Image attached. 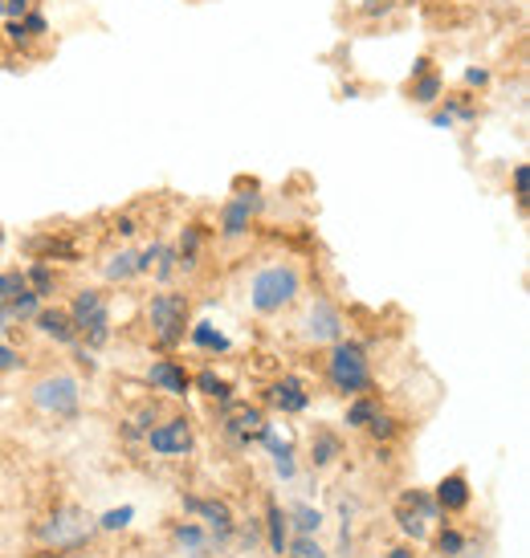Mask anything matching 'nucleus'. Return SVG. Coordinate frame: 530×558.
Instances as JSON below:
<instances>
[{"mask_svg": "<svg viewBox=\"0 0 530 558\" xmlns=\"http://www.w3.org/2000/svg\"><path fill=\"white\" fill-rule=\"evenodd\" d=\"M176 265H180V257H176V248L159 245L156 262H152V274H156L159 281H168V278H172V274H176Z\"/></svg>", "mask_w": 530, "mask_h": 558, "instance_id": "nucleus-28", "label": "nucleus"}, {"mask_svg": "<svg viewBox=\"0 0 530 558\" xmlns=\"http://www.w3.org/2000/svg\"><path fill=\"white\" fill-rule=\"evenodd\" d=\"M25 286H29L33 294L37 298H46V294H53V274H49V265L46 262H37L29 269V274H25Z\"/></svg>", "mask_w": 530, "mask_h": 558, "instance_id": "nucleus-22", "label": "nucleus"}, {"mask_svg": "<svg viewBox=\"0 0 530 558\" xmlns=\"http://www.w3.org/2000/svg\"><path fill=\"white\" fill-rule=\"evenodd\" d=\"M515 196L522 204H527V196H530V168H527V163H518V168H515Z\"/></svg>", "mask_w": 530, "mask_h": 558, "instance_id": "nucleus-35", "label": "nucleus"}, {"mask_svg": "<svg viewBox=\"0 0 530 558\" xmlns=\"http://www.w3.org/2000/svg\"><path fill=\"white\" fill-rule=\"evenodd\" d=\"M269 403H274L278 412H286V416H294V412H306L311 391H306V384H302L298 375H281L278 384L269 388Z\"/></svg>", "mask_w": 530, "mask_h": 558, "instance_id": "nucleus-12", "label": "nucleus"}, {"mask_svg": "<svg viewBox=\"0 0 530 558\" xmlns=\"http://www.w3.org/2000/svg\"><path fill=\"white\" fill-rule=\"evenodd\" d=\"M339 457V436L330 433H314V465H327Z\"/></svg>", "mask_w": 530, "mask_h": 558, "instance_id": "nucleus-26", "label": "nucleus"}, {"mask_svg": "<svg viewBox=\"0 0 530 558\" xmlns=\"http://www.w3.org/2000/svg\"><path fill=\"white\" fill-rule=\"evenodd\" d=\"M16 367H21V355H16L13 347L0 342V372H16Z\"/></svg>", "mask_w": 530, "mask_h": 558, "instance_id": "nucleus-40", "label": "nucleus"}, {"mask_svg": "<svg viewBox=\"0 0 530 558\" xmlns=\"http://www.w3.org/2000/svg\"><path fill=\"white\" fill-rule=\"evenodd\" d=\"M466 86H473V90H485V86H490V70H482V65H469Z\"/></svg>", "mask_w": 530, "mask_h": 558, "instance_id": "nucleus-36", "label": "nucleus"}, {"mask_svg": "<svg viewBox=\"0 0 530 558\" xmlns=\"http://www.w3.org/2000/svg\"><path fill=\"white\" fill-rule=\"evenodd\" d=\"M0 241H4V229H0Z\"/></svg>", "mask_w": 530, "mask_h": 558, "instance_id": "nucleus-46", "label": "nucleus"}, {"mask_svg": "<svg viewBox=\"0 0 530 558\" xmlns=\"http://www.w3.org/2000/svg\"><path fill=\"white\" fill-rule=\"evenodd\" d=\"M86 534H91V526L82 522L79 510L53 513V518H49V526L41 530V538H46V543H53V546H74V543H82Z\"/></svg>", "mask_w": 530, "mask_h": 558, "instance_id": "nucleus-11", "label": "nucleus"}, {"mask_svg": "<svg viewBox=\"0 0 530 558\" xmlns=\"http://www.w3.org/2000/svg\"><path fill=\"white\" fill-rule=\"evenodd\" d=\"M4 33H9V46H16V49H25L33 41L29 33H25V25H21V21H9V25H4Z\"/></svg>", "mask_w": 530, "mask_h": 558, "instance_id": "nucleus-34", "label": "nucleus"}, {"mask_svg": "<svg viewBox=\"0 0 530 558\" xmlns=\"http://www.w3.org/2000/svg\"><path fill=\"white\" fill-rule=\"evenodd\" d=\"M188 510L204 513V518H208L217 530H229V522H233V513H229V506H225V501H196V497H188Z\"/></svg>", "mask_w": 530, "mask_h": 558, "instance_id": "nucleus-20", "label": "nucleus"}, {"mask_svg": "<svg viewBox=\"0 0 530 558\" xmlns=\"http://www.w3.org/2000/svg\"><path fill=\"white\" fill-rule=\"evenodd\" d=\"M286 558H323V550H318V546H314L311 538H298L294 550H290Z\"/></svg>", "mask_w": 530, "mask_h": 558, "instance_id": "nucleus-38", "label": "nucleus"}, {"mask_svg": "<svg viewBox=\"0 0 530 558\" xmlns=\"http://www.w3.org/2000/svg\"><path fill=\"white\" fill-rule=\"evenodd\" d=\"M437 513L441 510H437V501H433V497H424V494H417V489H412V494L400 497V510H396V518H400V530H405V534H412V538H424V526H429Z\"/></svg>", "mask_w": 530, "mask_h": 558, "instance_id": "nucleus-6", "label": "nucleus"}, {"mask_svg": "<svg viewBox=\"0 0 530 558\" xmlns=\"http://www.w3.org/2000/svg\"><path fill=\"white\" fill-rule=\"evenodd\" d=\"M368 428H372L375 440H388V436L396 433V420H388V416H384V412H375V420H372V424H368Z\"/></svg>", "mask_w": 530, "mask_h": 558, "instance_id": "nucleus-31", "label": "nucleus"}, {"mask_svg": "<svg viewBox=\"0 0 530 558\" xmlns=\"http://www.w3.org/2000/svg\"><path fill=\"white\" fill-rule=\"evenodd\" d=\"M119 233H123V236L135 233V220H131V217H119Z\"/></svg>", "mask_w": 530, "mask_h": 558, "instance_id": "nucleus-43", "label": "nucleus"}, {"mask_svg": "<svg viewBox=\"0 0 530 558\" xmlns=\"http://www.w3.org/2000/svg\"><path fill=\"white\" fill-rule=\"evenodd\" d=\"M29 9H33V0H4V16H9V21H21Z\"/></svg>", "mask_w": 530, "mask_h": 558, "instance_id": "nucleus-39", "label": "nucleus"}, {"mask_svg": "<svg viewBox=\"0 0 530 558\" xmlns=\"http://www.w3.org/2000/svg\"><path fill=\"white\" fill-rule=\"evenodd\" d=\"M306 339L314 342H339L344 339V314L330 306L327 298H318L306 314Z\"/></svg>", "mask_w": 530, "mask_h": 558, "instance_id": "nucleus-7", "label": "nucleus"}, {"mask_svg": "<svg viewBox=\"0 0 530 558\" xmlns=\"http://www.w3.org/2000/svg\"><path fill=\"white\" fill-rule=\"evenodd\" d=\"M294 518H298V530H302V534H311V530H318V522H323V518H318V513H314L311 506H298Z\"/></svg>", "mask_w": 530, "mask_h": 558, "instance_id": "nucleus-33", "label": "nucleus"}, {"mask_svg": "<svg viewBox=\"0 0 530 558\" xmlns=\"http://www.w3.org/2000/svg\"><path fill=\"white\" fill-rule=\"evenodd\" d=\"M196 388L204 391V396H213V400H229V396H233V388H229V384H225V379H220L217 372H201L196 375Z\"/></svg>", "mask_w": 530, "mask_h": 558, "instance_id": "nucleus-24", "label": "nucleus"}, {"mask_svg": "<svg viewBox=\"0 0 530 558\" xmlns=\"http://www.w3.org/2000/svg\"><path fill=\"white\" fill-rule=\"evenodd\" d=\"M79 400H82V391L70 375H46V379L33 384V403H37L41 412H49V416H74V412H79Z\"/></svg>", "mask_w": 530, "mask_h": 558, "instance_id": "nucleus-5", "label": "nucleus"}, {"mask_svg": "<svg viewBox=\"0 0 530 558\" xmlns=\"http://www.w3.org/2000/svg\"><path fill=\"white\" fill-rule=\"evenodd\" d=\"M375 412H380V403L375 400H356L351 408H347V428H368L375 420Z\"/></svg>", "mask_w": 530, "mask_h": 558, "instance_id": "nucleus-23", "label": "nucleus"}, {"mask_svg": "<svg viewBox=\"0 0 530 558\" xmlns=\"http://www.w3.org/2000/svg\"><path fill=\"white\" fill-rule=\"evenodd\" d=\"M0 16H4V0H0Z\"/></svg>", "mask_w": 530, "mask_h": 558, "instance_id": "nucleus-45", "label": "nucleus"}, {"mask_svg": "<svg viewBox=\"0 0 530 558\" xmlns=\"http://www.w3.org/2000/svg\"><path fill=\"white\" fill-rule=\"evenodd\" d=\"M298 290H302V278H298L294 265H269V269H262V274L253 278L250 302L257 314H278L294 302Z\"/></svg>", "mask_w": 530, "mask_h": 558, "instance_id": "nucleus-2", "label": "nucleus"}, {"mask_svg": "<svg viewBox=\"0 0 530 558\" xmlns=\"http://www.w3.org/2000/svg\"><path fill=\"white\" fill-rule=\"evenodd\" d=\"M147 379H152V388L168 391V396H184V391L192 388V375H188L176 359H159V363H152Z\"/></svg>", "mask_w": 530, "mask_h": 558, "instance_id": "nucleus-13", "label": "nucleus"}, {"mask_svg": "<svg viewBox=\"0 0 530 558\" xmlns=\"http://www.w3.org/2000/svg\"><path fill=\"white\" fill-rule=\"evenodd\" d=\"M265 428V416L257 412V408H233L229 416H225V433L233 436L237 445H250V440H257Z\"/></svg>", "mask_w": 530, "mask_h": 558, "instance_id": "nucleus-14", "label": "nucleus"}, {"mask_svg": "<svg viewBox=\"0 0 530 558\" xmlns=\"http://www.w3.org/2000/svg\"><path fill=\"white\" fill-rule=\"evenodd\" d=\"M131 518H135V510H131V506H123V510H110L107 518H103V530H123Z\"/></svg>", "mask_w": 530, "mask_h": 558, "instance_id": "nucleus-32", "label": "nucleus"}, {"mask_svg": "<svg viewBox=\"0 0 530 558\" xmlns=\"http://www.w3.org/2000/svg\"><path fill=\"white\" fill-rule=\"evenodd\" d=\"M196 253H201V225H188L184 241H180V248H176V257H180V265H192L196 262Z\"/></svg>", "mask_w": 530, "mask_h": 558, "instance_id": "nucleus-25", "label": "nucleus"}, {"mask_svg": "<svg viewBox=\"0 0 530 558\" xmlns=\"http://www.w3.org/2000/svg\"><path fill=\"white\" fill-rule=\"evenodd\" d=\"M21 290H29L21 269H9V274H0V306H4V302H13Z\"/></svg>", "mask_w": 530, "mask_h": 558, "instance_id": "nucleus-27", "label": "nucleus"}, {"mask_svg": "<svg viewBox=\"0 0 530 558\" xmlns=\"http://www.w3.org/2000/svg\"><path fill=\"white\" fill-rule=\"evenodd\" d=\"M107 278L110 281H131V278H140V253H115L107 265Z\"/></svg>", "mask_w": 530, "mask_h": 558, "instance_id": "nucleus-19", "label": "nucleus"}, {"mask_svg": "<svg viewBox=\"0 0 530 558\" xmlns=\"http://www.w3.org/2000/svg\"><path fill=\"white\" fill-rule=\"evenodd\" d=\"M388 9H392L388 0H380V4H363V16H384Z\"/></svg>", "mask_w": 530, "mask_h": 558, "instance_id": "nucleus-42", "label": "nucleus"}, {"mask_svg": "<svg viewBox=\"0 0 530 558\" xmlns=\"http://www.w3.org/2000/svg\"><path fill=\"white\" fill-rule=\"evenodd\" d=\"M445 114H449L453 123H473V119H478V102H473L469 94H457V98L445 102Z\"/></svg>", "mask_w": 530, "mask_h": 558, "instance_id": "nucleus-21", "label": "nucleus"}, {"mask_svg": "<svg viewBox=\"0 0 530 558\" xmlns=\"http://www.w3.org/2000/svg\"><path fill=\"white\" fill-rule=\"evenodd\" d=\"M327 379L339 396H363V391L372 388V367H368V351H363V342H351V339L330 342Z\"/></svg>", "mask_w": 530, "mask_h": 558, "instance_id": "nucleus-1", "label": "nucleus"}, {"mask_svg": "<svg viewBox=\"0 0 530 558\" xmlns=\"http://www.w3.org/2000/svg\"><path fill=\"white\" fill-rule=\"evenodd\" d=\"M441 94H445V78L433 70L429 58H421V62L412 65V78H408V98L417 107H433V102H441Z\"/></svg>", "mask_w": 530, "mask_h": 558, "instance_id": "nucleus-8", "label": "nucleus"}, {"mask_svg": "<svg viewBox=\"0 0 530 558\" xmlns=\"http://www.w3.org/2000/svg\"><path fill=\"white\" fill-rule=\"evenodd\" d=\"M269 543H274V550L281 555V546H286V526H281L278 506H269Z\"/></svg>", "mask_w": 530, "mask_h": 558, "instance_id": "nucleus-30", "label": "nucleus"}, {"mask_svg": "<svg viewBox=\"0 0 530 558\" xmlns=\"http://www.w3.org/2000/svg\"><path fill=\"white\" fill-rule=\"evenodd\" d=\"M33 323H37L41 335H49V339L62 342V347H74V342H79V326H74L70 311H37Z\"/></svg>", "mask_w": 530, "mask_h": 558, "instance_id": "nucleus-15", "label": "nucleus"}, {"mask_svg": "<svg viewBox=\"0 0 530 558\" xmlns=\"http://www.w3.org/2000/svg\"><path fill=\"white\" fill-rule=\"evenodd\" d=\"M147 318H152V335H156L159 347L184 342L188 298L184 294H156L152 302H147Z\"/></svg>", "mask_w": 530, "mask_h": 558, "instance_id": "nucleus-3", "label": "nucleus"}, {"mask_svg": "<svg viewBox=\"0 0 530 558\" xmlns=\"http://www.w3.org/2000/svg\"><path fill=\"white\" fill-rule=\"evenodd\" d=\"M147 445L156 452H164V457H180V452L192 449V428H188L184 416H176V420H168V424L152 428V433H147Z\"/></svg>", "mask_w": 530, "mask_h": 558, "instance_id": "nucleus-10", "label": "nucleus"}, {"mask_svg": "<svg viewBox=\"0 0 530 558\" xmlns=\"http://www.w3.org/2000/svg\"><path fill=\"white\" fill-rule=\"evenodd\" d=\"M21 25H25V33H29L33 41H37V37H46V33H49L46 13H37V9H29V13L21 16Z\"/></svg>", "mask_w": 530, "mask_h": 558, "instance_id": "nucleus-29", "label": "nucleus"}, {"mask_svg": "<svg viewBox=\"0 0 530 558\" xmlns=\"http://www.w3.org/2000/svg\"><path fill=\"white\" fill-rule=\"evenodd\" d=\"M70 318L79 326V339H86V347H103L110 339V311H107V298L98 290H82L70 306Z\"/></svg>", "mask_w": 530, "mask_h": 558, "instance_id": "nucleus-4", "label": "nucleus"}, {"mask_svg": "<svg viewBox=\"0 0 530 558\" xmlns=\"http://www.w3.org/2000/svg\"><path fill=\"white\" fill-rule=\"evenodd\" d=\"M41 311V298L33 294V290H21L13 302H4V314H9V323H33Z\"/></svg>", "mask_w": 530, "mask_h": 558, "instance_id": "nucleus-17", "label": "nucleus"}, {"mask_svg": "<svg viewBox=\"0 0 530 558\" xmlns=\"http://www.w3.org/2000/svg\"><path fill=\"white\" fill-rule=\"evenodd\" d=\"M176 538H180L184 546H192V550H196V546L204 543V534L196 526H180V530H176Z\"/></svg>", "mask_w": 530, "mask_h": 558, "instance_id": "nucleus-41", "label": "nucleus"}, {"mask_svg": "<svg viewBox=\"0 0 530 558\" xmlns=\"http://www.w3.org/2000/svg\"><path fill=\"white\" fill-rule=\"evenodd\" d=\"M392 558H412L408 550H392Z\"/></svg>", "mask_w": 530, "mask_h": 558, "instance_id": "nucleus-44", "label": "nucleus"}, {"mask_svg": "<svg viewBox=\"0 0 530 558\" xmlns=\"http://www.w3.org/2000/svg\"><path fill=\"white\" fill-rule=\"evenodd\" d=\"M461 534H457V530H445V534H441V555H461Z\"/></svg>", "mask_w": 530, "mask_h": 558, "instance_id": "nucleus-37", "label": "nucleus"}, {"mask_svg": "<svg viewBox=\"0 0 530 558\" xmlns=\"http://www.w3.org/2000/svg\"><path fill=\"white\" fill-rule=\"evenodd\" d=\"M192 342H196L201 351H217V355H225V351L233 347V342L225 339V335H220L213 323H196V326H192Z\"/></svg>", "mask_w": 530, "mask_h": 558, "instance_id": "nucleus-18", "label": "nucleus"}, {"mask_svg": "<svg viewBox=\"0 0 530 558\" xmlns=\"http://www.w3.org/2000/svg\"><path fill=\"white\" fill-rule=\"evenodd\" d=\"M257 208H262V196H233V201L220 208V236L237 241V236L250 233V220Z\"/></svg>", "mask_w": 530, "mask_h": 558, "instance_id": "nucleus-9", "label": "nucleus"}, {"mask_svg": "<svg viewBox=\"0 0 530 558\" xmlns=\"http://www.w3.org/2000/svg\"><path fill=\"white\" fill-rule=\"evenodd\" d=\"M469 506V481L466 473H449V477L437 485V510H466Z\"/></svg>", "mask_w": 530, "mask_h": 558, "instance_id": "nucleus-16", "label": "nucleus"}]
</instances>
